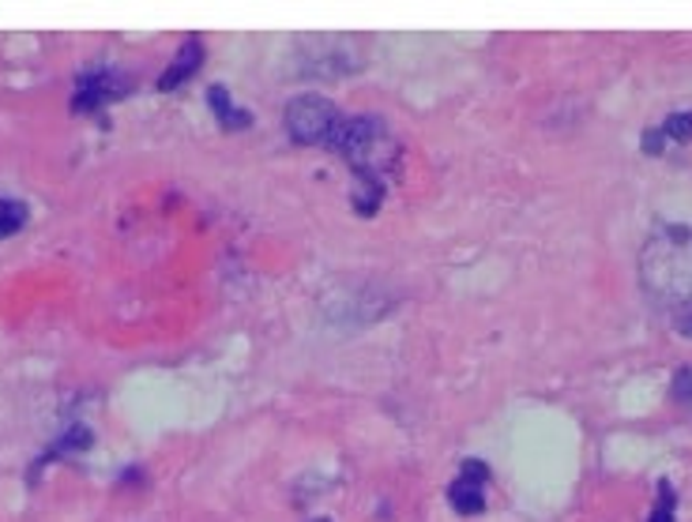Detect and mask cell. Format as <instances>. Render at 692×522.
<instances>
[{
	"label": "cell",
	"mask_w": 692,
	"mask_h": 522,
	"mask_svg": "<svg viewBox=\"0 0 692 522\" xmlns=\"http://www.w3.org/2000/svg\"><path fill=\"white\" fill-rule=\"evenodd\" d=\"M327 146L354 170V177L388 181L399 166L396 135L388 132V124L380 121V117H369V113H358V117L343 113V121L335 128Z\"/></svg>",
	"instance_id": "6da1fadb"
},
{
	"label": "cell",
	"mask_w": 692,
	"mask_h": 522,
	"mask_svg": "<svg viewBox=\"0 0 692 522\" xmlns=\"http://www.w3.org/2000/svg\"><path fill=\"white\" fill-rule=\"evenodd\" d=\"M282 121H286V135L298 146H327L335 135V128L343 121V113H339V106L327 102L321 95H302L286 106Z\"/></svg>",
	"instance_id": "7a4b0ae2"
},
{
	"label": "cell",
	"mask_w": 692,
	"mask_h": 522,
	"mask_svg": "<svg viewBox=\"0 0 692 522\" xmlns=\"http://www.w3.org/2000/svg\"><path fill=\"white\" fill-rule=\"evenodd\" d=\"M136 87V79L121 68H87L84 76L76 79V95H72V109L76 113H95L109 102H121L125 95Z\"/></svg>",
	"instance_id": "3957f363"
},
{
	"label": "cell",
	"mask_w": 692,
	"mask_h": 522,
	"mask_svg": "<svg viewBox=\"0 0 692 522\" xmlns=\"http://www.w3.org/2000/svg\"><path fill=\"white\" fill-rule=\"evenodd\" d=\"M489 466L482 459H467L459 466V478L448 485V503L459 515H482L486 511V485H489Z\"/></svg>",
	"instance_id": "277c9868"
},
{
	"label": "cell",
	"mask_w": 692,
	"mask_h": 522,
	"mask_svg": "<svg viewBox=\"0 0 692 522\" xmlns=\"http://www.w3.org/2000/svg\"><path fill=\"white\" fill-rule=\"evenodd\" d=\"M199 64H204V42L199 39H185L177 50V57H173V64H166V72L159 76V90L162 95H170V90L185 87L188 79L199 72Z\"/></svg>",
	"instance_id": "5b68a950"
},
{
	"label": "cell",
	"mask_w": 692,
	"mask_h": 522,
	"mask_svg": "<svg viewBox=\"0 0 692 522\" xmlns=\"http://www.w3.org/2000/svg\"><path fill=\"white\" fill-rule=\"evenodd\" d=\"M95 444V436H90V428L87 425H68L65 428V436L61 439H53L50 447H45V452L39 455V459H34V466H31V474H26V478H39L42 474V466H50V463H57V459H65V455H72V452H87V447Z\"/></svg>",
	"instance_id": "8992f818"
},
{
	"label": "cell",
	"mask_w": 692,
	"mask_h": 522,
	"mask_svg": "<svg viewBox=\"0 0 692 522\" xmlns=\"http://www.w3.org/2000/svg\"><path fill=\"white\" fill-rule=\"evenodd\" d=\"M207 102H212L215 121L223 128H230V132H245V128L252 124V113H249V109L234 106V98H230V90H226V87H218V84L207 87Z\"/></svg>",
	"instance_id": "52a82bcc"
},
{
	"label": "cell",
	"mask_w": 692,
	"mask_h": 522,
	"mask_svg": "<svg viewBox=\"0 0 692 522\" xmlns=\"http://www.w3.org/2000/svg\"><path fill=\"white\" fill-rule=\"evenodd\" d=\"M385 192H388V181H369V177H354V188H350V204L358 210L361 218H372L385 204Z\"/></svg>",
	"instance_id": "ba28073f"
},
{
	"label": "cell",
	"mask_w": 692,
	"mask_h": 522,
	"mask_svg": "<svg viewBox=\"0 0 692 522\" xmlns=\"http://www.w3.org/2000/svg\"><path fill=\"white\" fill-rule=\"evenodd\" d=\"M26 215H31V210H26L23 199H0V241L20 233L26 226Z\"/></svg>",
	"instance_id": "9c48e42d"
},
{
	"label": "cell",
	"mask_w": 692,
	"mask_h": 522,
	"mask_svg": "<svg viewBox=\"0 0 692 522\" xmlns=\"http://www.w3.org/2000/svg\"><path fill=\"white\" fill-rule=\"evenodd\" d=\"M659 132L667 135V143H689L692 140V113H670L659 124Z\"/></svg>",
	"instance_id": "30bf717a"
},
{
	"label": "cell",
	"mask_w": 692,
	"mask_h": 522,
	"mask_svg": "<svg viewBox=\"0 0 692 522\" xmlns=\"http://www.w3.org/2000/svg\"><path fill=\"white\" fill-rule=\"evenodd\" d=\"M673 511H678V492H673V485L662 478L659 481V503H655L648 522H673Z\"/></svg>",
	"instance_id": "8fae6325"
},
{
	"label": "cell",
	"mask_w": 692,
	"mask_h": 522,
	"mask_svg": "<svg viewBox=\"0 0 692 522\" xmlns=\"http://www.w3.org/2000/svg\"><path fill=\"white\" fill-rule=\"evenodd\" d=\"M640 146H644V154H662L667 151V135H662L659 128H651V132L640 135Z\"/></svg>",
	"instance_id": "7c38bea8"
},
{
	"label": "cell",
	"mask_w": 692,
	"mask_h": 522,
	"mask_svg": "<svg viewBox=\"0 0 692 522\" xmlns=\"http://www.w3.org/2000/svg\"><path fill=\"white\" fill-rule=\"evenodd\" d=\"M681 331H685V335L692 338V313H689L685 319H681Z\"/></svg>",
	"instance_id": "4fadbf2b"
},
{
	"label": "cell",
	"mask_w": 692,
	"mask_h": 522,
	"mask_svg": "<svg viewBox=\"0 0 692 522\" xmlns=\"http://www.w3.org/2000/svg\"><path fill=\"white\" fill-rule=\"evenodd\" d=\"M313 522H327V519H313Z\"/></svg>",
	"instance_id": "5bb4252c"
}]
</instances>
